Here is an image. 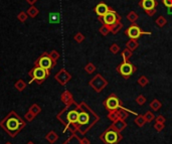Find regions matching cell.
<instances>
[{"label":"cell","instance_id":"1","mask_svg":"<svg viewBox=\"0 0 172 144\" xmlns=\"http://www.w3.org/2000/svg\"><path fill=\"white\" fill-rule=\"evenodd\" d=\"M25 126H26V122L23 121L22 118L15 111H10L0 121V127L12 138L16 137V135L25 128Z\"/></svg>","mask_w":172,"mask_h":144},{"label":"cell","instance_id":"2","mask_svg":"<svg viewBox=\"0 0 172 144\" xmlns=\"http://www.w3.org/2000/svg\"><path fill=\"white\" fill-rule=\"evenodd\" d=\"M80 113V106H77V104L74 102L71 105H67L66 109L58 115V119L62 122L63 124L66 125L67 128H78V117Z\"/></svg>","mask_w":172,"mask_h":144},{"label":"cell","instance_id":"3","mask_svg":"<svg viewBox=\"0 0 172 144\" xmlns=\"http://www.w3.org/2000/svg\"><path fill=\"white\" fill-rule=\"evenodd\" d=\"M81 106L80 107V113L77 125H78V128L81 132H85L88 127L91 125V114L89 112V109L86 107L85 103H81Z\"/></svg>","mask_w":172,"mask_h":144},{"label":"cell","instance_id":"4","mask_svg":"<svg viewBox=\"0 0 172 144\" xmlns=\"http://www.w3.org/2000/svg\"><path fill=\"white\" fill-rule=\"evenodd\" d=\"M28 76L31 78V80L29 81V84H31L32 82H36L38 85H41L49 76V72L42 69L40 67L33 66L32 69L29 71Z\"/></svg>","mask_w":172,"mask_h":144},{"label":"cell","instance_id":"5","mask_svg":"<svg viewBox=\"0 0 172 144\" xmlns=\"http://www.w3.org/2000/svg\"><path fill=\"white\" fill-rule=\"evenodd\" d=\"M33 66L40 67H42V69H44L46 71L50 72V70L55 66V63L50 58L49 53H41L40 57H38V58H37L35 62H34V65Z\"/></svg>","mask_w":172,"mask_h":144},{"label":"cell","instance_id":"6","mask_svg":"<svg viewBox=\"0 0 172 144\" xmlns=\"http://www.w3.org/2000/svg\"><path fill=\"white\" fill-rule=\"evenodd\" d=\"M125 35L129 37L130 39H138L142 35H150L151 32L150 31H144L137 25L136 23H132L130 26H129L126 31H125Z\"/></svg>","mask_w":172,"mask_h":144},{"label":"cell","instance_id":"7","mask_svg":"<svg viewBox=\"0 0 172 144\" xmlns=\"http://www.w3.org/2000/svg\"><path fill=\"white\" fill-rule=\"evenodd\" d=\"M98 18L103 24H105L109 27L111 25L115 24L116 22H118V21H121V16H120L114 9H112V8L108 13H106L104 16H102V17H99L98 16Z\"/></svg>","mask_w":172,"mask_h":144},{"label":"cell","instance_id":"8","mask_svg":"<svg viewBox=\"0 0 172 144\" xmlns=\"http://www.w3.org/2000/svg\"><path fill=\"white\" fill-rule=\"evenodd\" d=\"M117 71L119 72L120 75H121L122 77L128 79V78L130 77V76L136 71V67H134V65H132L131 63H129V62H124V63H121L120 66H118Z\"/></svg>","mask_w":172,"mask_h":144},{"label":"cell","instance_id":"9","mask_svg":"<svg viewBox=\"0 0 172 144\" xmlns=\"http://www.w3.org/2000/svg\"><path fill=\"white\" fill-rule=\"evenodd\" d=\"M104 105H105L106 109L109 110V111H116L119 107H121L120 100L117 98V96H115V95H111L104 102Z\"/></svg>","mask_w":172,"mask_h":144},{"label":"cell","instance_id":"10","mask_svg":"<svg viewBox=\"0 0 172 144\" xmlns=\"http://www.w3.org/2000/svg\"><path fill=\"white\" fill-rule=\"evenodd\" d=\"M54 79H55V81L58 82L59 85H62V86H64V85L67 84L68 81H70V80L72 79V76H71V74L68 73L67 70L62 69L57 75L54 76Z\"/></svg>","mask_w":172,"mask_h":144},{"label":"cell","instance_id":"11","mask_svg":"<svg viewBox=\"0 0 172 144\" xmlns=\"http://www.w3.org/2000/svg\"><path fill=\"white\" fill-rule=\"evenodd\" d=\"M106 82H105V80L103 79L100 75H98V76H96L91 82H90V85L96 90L97 92H100V91H102L103 90V88H104L105 86H106Z\"/></svg>","mask_w":172,"mask_h":144},{"label":"cell","instance_id":"12","mask_svg":"<svg viewBox=\"0 0 172 144\" xmlns=\"http://www.w3.org/2000/svg\"><path fill=\"white\" fill-rule=\"evenodd\" d=\"M139 5L143 8L144 11H148L155 9L158 5V2L156 0H141L139 2Z\"/></svg>","mask_w":172,"mask_h":144},{"label":"cell","instance_id":"13","mask_svg":"<svg viewBox=\"0 0 172 144\" xmlns=\"http://www.w3.org/2000/svg\"><path fill=\"white\" fill-rule=\"evenodd\" d=\"M103 139L108 143V144H115L117 143L118 140H119V135L115 132V131H108V132H106V134L104 135V137Z\"/></svg>","mask_w":172,"mask_h":144},{"label":"cell","instance_id":"14","mask_svg":"<svg viewBox=\"0 0 172 144\" xmlns=\"http://www.w3.org/2000/svg\"><path fill=\"white\" fill-rule=\"evenodd\" d=\"M110 10H111V7H109L104 2L99 3L98 5L95 7V12H96L99 17H102V16H104L106 13H108Z\"/></svg>","mask_w":172,"mask_h":144},{"label":"cell","instance_id":"15","mask_svg":"<svg viewBox=\"0 0 172 144\" xmlns=\"http://www.w3.org/2000/svg\"><path fill=\"white\" fill-rule=\"evenodd\" d=\"M61 100H62V102L64 103L67 106L74 103V100H72V94L68 91H66V92L63 93L62 97H61Z\"/></svg>","mask_w":172,"mask_h":144},{"label":"cell","instance_id":"16","mask_svg":"<svg viewBox=\"0 0 172 144\" xmlns=\"http://www.w3.org/2000/svg\"><path fill=\"white\" fill-rule=\"evenodd\" d=\"M58 134L55 133L54 131H49V132L45 135V139H46V141H47V142H49L50 144L54 143L55 141L58 140Z\"/></svg>","mask_w":172,"mask_h":144},{"label":"cell","instance_id":"17","mask_svg":"<svg viewBox=\"0 0 172 144\" xmlns=\"http://www.w3.org/2000/svg\"><path fill=\"white\" fill-rule=\"evenodd\" d=\"M26 86H27V84L25 83V82L23 81V80H21V79L17 80L16 83L14 84V88H15L18 92H22V91H24L25 88H26Z\"/></svg>","mask_w":172,"mask_h":144},{"label":"cell","instance_id":"18","mask_svg":"<svg viewBox=\"0 0 172 144\" xmlns=\"http://www.w3.org/2000/svg\"><path fill=\"white\" fill-rule=\"evenodd\" d=\"M122 27H123V24L121 23V21H118V22H116L115 24L111 25L110 31L113 33V35H117V33L122 29Z\"/></svg>","mask_w":172,"mask_h":144},{"label":"cell","instance_id":"19","mask_svg":"<svg viewBox=\"0 0 172 144\" xmlns=\"http://www.w3.org/2000/svg\"><path fill=\"white\" fill-rule=\"evenodd\" d=\"M26 13L28 14L29 17L34 18V17H36L38 13H40V10H38L34 5H30V7H29L28 9H27Z\"/></svg>","mask_w":172,"mask_h":144},{"label":"cell","instance_id":"20","mask_svg":"<svg viewBox=\"0 0 172 144\" xmlns=\"http://www.w3.org/2000/svg\"><path fill=\"white\" fill-rule=\"evenodd\" d=\"M138 45H139V44H138V41H137V39H130V40H128L127 44H126L127 49L132 50V52H134V50L137 48H138Z\"/></svg>","mask_w":172,"mask_h":144},{"label":"cell","instance_id":"21","mask_svg":"<svg viewBox=\"0 0 172 144\" xmlns=\"http://www.w3.org/2000/svg\"><path fill=\"white\" fill-rule=\"evenodd\" d=\"M61 21V15L58 12H53L49 14V22L50 23H58Z\"/></svg>","mask_w":172,"mask_h":144},{"label":"cell","instance_id":"22","mask_svg":"<svg viewBox=\"0 0 172 144\" xmlns=\"http://www.w3.org/2000/svg\"><path fill=\"white\" fill-rule=\"evenodd\" d=\"M138 18H139V16L135 11H130L127 14V19L130 21L131 23H136V21L138 20Z\"/></svg>","mask_w":172,"mask_h":144},{"label":"cell","instance_id":"23","mask_svg":"<svg viewBox=\"0 0 172 144\" xmlns=\"http://www.w3.org/2000/svg\"><path fill=\"white\" fill-rule=\"evenodd\" d=\"M29 111H30L31 113H33L34 115L37 116L38 114L41 113V107L38 104H32L30 107H29Z\"/></svg>","mask_w":172,"mask_h":144},{"label":"cell","instance_id":"24","mask_svg":"<svg viewBox=\"0 0 172 144\" xmlns=\"http://www.w3.org/2000/svg\"><path fill=\"white\" fill-rule=\"evenodd\" d=\"M155 23L157 24V26H159V27H164L165 25L167 24V19H166L163 15H160V16H159V17L156 19Z\"/></svg>","mask_w":172,"mask_h":144},{"label":"cell","instance_id":"25","mask_svg":"<svg viewBox=\"0 0 172 144\" xmlns=\"http://www.w3.org/2000/svg\"><path fill=\"white\" fill-rule=\"evenodd\" d=\"M132 53H133V52L129 49L126 48L125 49H124L123 52H122V58H123L124 62H128L129 58L132 57Z\"/></svg>","mask_w":172,"mask_h":144},{"label":"cell","instance_id":"26","mask_svg":"<svg viewBox=\"0 0 172 144\" xmlns=\"http://www.w3.org/2000/svg\"><path fill=\"white\" fill-rule=\"evenodd\" d=\"M99 32H100L101 35H104V36L108 35L109 32H111V31H110V27L107 26V25H105V24H103L102 26H101L100 28H99Z\"/></svg>","mask_w":172,"mask_h":144},{"label":"cell","instance_id":"27","mask_svg":"<svg viewBox=\"0 0 172 144\" xmlns=\"http://www.w3.org/2000/svg\"><path fill=\"white\" fill-rule=\"evenodd\" d=\"M28 17H29V16H28V14L25 11H21V12H19L18 14H17V19H18L19 21H21V22L26 21Z\"/></svg>","mask_w":172,"mask_h":144},{"label":"cell","instance_id":"28","mask_svg":"<svg viewBox=\"0 0 172 144\" xmlns=\"http://www.w3.org/2000/svg\"><path fill=\"white\" fill-rule=\"evenodd\" d=\"M49 57H50L51 60H53V62L55 63V65H57V62L59 58V53L57 52V50H51L50 53H49Z\"/></svg>","mask_w":172,"mask_h":144},{"label":"cell","instance_id":"29","mask_svg":"<svg viewBox=\"0 0 172 144\" xmlns=\"http://www.w3.org/2000/svg\"><path fill=\"white\" fill-rule=\"evenodd\" d=\"M35 117H36V116L28 110V111H27L26 113H25V115H24V119H25V121H27V122H32V121L34 120V118H35Z\"/></svg>","mask_w":172,"mask_h":144},{"label":"cell","instance_id":"30","mask_svg":"<svg viewBox=\"0 0 172 144\" xmlns=\"http://www.w3.org/2000/svg\"><path fill=\"white\" fill-rule=\"evenodd\" d=\"M74 39L78 42V44H81V42L85 40V35L81 32H77L74 36Z\"/></svg>","mask_w":172,"mask_h":144},{"label":"cell","instance_id":"31","mask_svg":"<svg viewBox=\"0 0 172 144\" xmlns=\"http://www.w3.org/2000/svg\"><path fill=\"white\" fill-rule=\"evenodd\" d=\"M85 70H86V72H87V73L92 74L93 72H95V70H96V67H95L92 63H88V65L85 67Z\"/></svg>","mask_w":172,"mask_h":144},{"label":"cell","instance_id":"32","mask_svg":"<svg viewBox=\"0 0 172 144\" xmlns=\"http://www.w3.org/2000/svg\"><path fill=\"white\" fill-rule=\"evenodd\" d=\"M63 144H81L80 141L76 138V136H72V138H70L68 140H67Z\"/></svg>","mask_w":172,"mask_h":144},{"label":"cell","instance_id":"33","mask_svg":"<svg viewBox=\"0 0 172 144\" xmlns=\"http://www.w3.org/2000/svg\"><path fill=\"white\" fill-rule=\"evenodd\" d=\"M110 50L113 53H117L119 50H120V46L117 44H113L110 46Z\"/></svg>","mask_w":172,"mask_h":144},{"label":"cell","instance_id":"34","mask_svg":"<svg viewBox=\"0 0 172 144\" xmlns=\"http://www.w3.org/2000/svg\"><path fill=\"white\" fill-rule=\"evenodd\" d=\"M162 3H163V5L166 6L167 8L172 7V0H162Z\"/></svg>","mask_w":172,"mask_h":144},{"label":"cell","instance_id":"35","mask_svg":"<svg viewBox=\"0 0 172 144\" xmlns=\"http://www.w3.org/2000/svg\"><path fill=\"white\" fill-rule=\"evenodd\" d=\"M138 83L141 85V86H145L146 84L148 83V80L146 79L145 77H141L140 79H139V81H138Z\"/></svg>","mask_w":172,"mask_h":144},{"label":"cell","instance_id":"36","mask_svg":"<svg viewBox=\"0 0 172 144\" xmlns=\"http://www.w3.org/2000/svg\"><path fill=\"white\" fill-rule=\"evenodd\" d=\"M151 106H152V108L153 109H155V110H157L159 107H160V103L158 102V101H154V102L151 104Z\"/></svg>","mask_w":172,"mask_h":144},{"label":"cell","instance_id":"37","mask_svg":"<svg viewBox=\"0 0 172 144\" xmlns=\"http://www.w3.org/2000/svg\"><path fill=\"white\" fill-rule=\"evenodd\" d=\"M146 14H147L148 16H153L154 14L156 13V8L155 9H152V10H148V11H145Z\"/></svg>","mask_w":172,"mask_h":144},{"label":"cell","instance_id":"38","mask_svg":"<svg viewBox=\"0 0 172 144\" xmlns=\"http://www.w3.org/2000/svg\"><path fill=\"white\" fill-rule=\"evenodd\" d=\"M137 102L140 103V104H143V103L145 102L144 97H143V96H139V97H138V99H137Z\"/></svg>","mask_w":172,"mask_h":144},{"label":"cell","instance_id":"39","mask_svg":"<svg viewBox=\"0 0 172 144\" xmlns=\"http://www.w3.org/2000/svg\"><path fill=\"white\" fill-rule=\"evenodd\" d=\"M25 1H26L29 5H34V4L37 2V0H25Z\"/></svg>","mask_w":172,"mask_h":144},{"label":"cell","instance_id":"40","mask_svg":"<svg viewBox=\"0 0 172 144\" xmlns=\"http://www.w3.org/2000/svg\"><path fill=\"white\" fill-rule=\"evenodd\" d=\"M168 14H172V7L168 8Z\"/></svg>","mask_w":172,"mask_h":144},{"label":"cell","instance_id":"41","mask_svg":"<svg viewBox=\"0 0 172 144\" xmlns=\"http://www.w3.org/2000/svg\"><path fill=\"white\" fill-rule=\"evenodd\" d=\"M26 144H35V143H34V142H32V141H28Z\"/></svg>","mask_w":172,"mask_h":144},{"label":"cell","instance_id":"42","mask_svg":"<svg viewBox=\"0 0 172 144\" xmlns=\"http://www.w3.org/2000/svg\"><path fill=\"white\" fill-rule=\"evenodd\" d=\"M5 144H12V143H11V142H6Z\"/></svg>","mask_w":172,"mask_h":144}]
</instances>
